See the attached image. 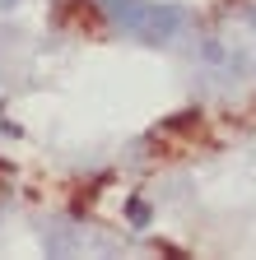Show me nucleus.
Segmentation results:
<instances>
[{"label":"nucleus","mask_w":256,"mask_h":260,"mask_svg":"<svg viewBox=\"0 0 256 260\" xmlns=\"http://www.w3.org/2000/svg\"><path fill=\"white\" fill-rule=\"evenodd\" d=\"M117 19H121L126 32H135L145 42H168L182 28L177 5H149V0H117Z\"/></svg>","instance_id":"nucleus-1"}]
</instances>
